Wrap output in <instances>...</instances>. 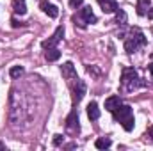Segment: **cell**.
I'll return each mask as SVG.
<instances>
[{
	"instance_id": "obj_4",
	"label": "cell",
	"mask_w": 153,
	"mask_h": 151,
	"mask_svg": "<svg viewBox=\"0 0 153 151\" xmlns=\"http://www.w3.org/2000/svg\"><path fill=\"white\" fill-rule=\"evenodd\" d=\"M139 80H141V78L137 76V71H135V70H132V68H125V70H123L121 84H123V87H125L126 91H134L137 85H141Z\"/></svg>"
},
{
	"instance_id": "obj_20",
	"label": "cell",
	"mask_w": 153,
	"mask_h": 151,
	"mask_svg": "<svg viewBox=\"0 0 153 151\" xmlns=\"http://www.w3.org/2000/svg\"><path fill=\"white\" fill-rule=\"evenodd\" d=\"M62 141H64V137H62V135H53V146H61V144H62Z\"/></svg>"
},
{
	"instance_id": "obj_15",
	"label": "cell",
	"mask_w": 153,
	"mask_h": 151,
	"mask_svg": "<svg viewBox=\"0 0 153 151\" xmlns=\"http://www.w3.org/2000/svg\"><path fill=\"white\" fill-rule=\"evenodd\" d=\"M119 105H121V100H119V96H109V98L105 100V109H107L109 112L116 110Z\"/></svg>"
},
{
	"instance_id": "obj_12",
	"label": "cell",
	"mask_w": 153,
	"mask_h": 151,
	"mask_svg": "<svg viewBox=\"0 0 153 151\" xmlns=\"http://www.w3.org/2000/svg\"><path fill=\"white\" fill-rule=\"evenodd\" d=\"M13 11H14V14L23 16V14L27 13V4H25V0H13Z\"/></svg>"
},
{
	"instance_id": "obj_10",
	"label": "cell",
	"mask_w": 153,
	"mask_h": 151,
	"mask_svg": "<svg viewBox=\"0 0 153 151\" xmlns=\"http://www.w3.org/2000/svg\"><path fill=\"white\" fill-rule=\"evenodd\" d=\"M80 16H82V20L85 21V23H96V16H94V13H93V9H91V5H87V7H84V9H80Z\"/></svg>"
},
{
	"instance_id": "obj_18",
	"label": "cell",
	"mask_w": 153,
	"mask_h": 151,
	"mask_svg": "<svg viewBox=\"0 0 153 151\" xmlns=\"http://www.w3.org/2000/svg\"><path fill=\"white\" fill-rule=\"evenodd\" d=\"M9 75H11V78H20V76L23 75V68L22 66H13L9 70Z\"/></svg>"
},
{
	"instance_id": "obj_13",
	"label": "cell",
	"mask_w": 153,
	"mask_h": 151,
	"mask_svg": "<svg viewBox=\"0 0 153 151\" xmlns=\"http://www.w3.org/2000/svg\"><path fill=\"white\" fill-rule=\"evenodd\" d=\"M150 7H152V0H137V14L139 16L148 14Z\"/></svg>"
},
{
	"instance_id": "obj_7",
	"label": "cell",
	"mask_w": 153,
	"mask_h": 151,
	"mask_svg": "<svg viewBox=\"0 0 153 151\" xmlns=\"http://www.w3.org/2000/svg\"><path fill=\"white\" fill-rule=\"evenodd\" d=\"M84 94H85V82L76 78L75 85H73V101H76V103H78V101L84 98Z\"/></svg>"
},
{
	"instance_id": "obj_19",
	"label": "cell",
	"mask_w": 153,
	"mask_h": 151,
	"mask_svg": "<svg viewBox=\"0 0 153 151\" xmlns=\"http://www.w3.org/2000/svg\"><path fill=\"white\" fill-rule=\"evenodd\" d=\"M116 21H117L119 25H125V23H126V14H125V11H121V9L116 11Z\"/></svg>"
},
{
	"instance_id": "obj_22",
	"label": "cell",
	"mask_w": 153,
	"mask_h": 151,
	"mask_svg": "<svg viewBox=\"0 0 153 151\" xmlns=\"http://www.w3.org/2000/svg\"><path fill=\"white\" fill-rule=\"evenodd\" d=\"M11 25H13L14 29H18V27H20V23H18V20H16V18H13V20H11Z\"/></svg>"
},
{
	"instance_id": "obj_14",
	"label": "cell",
	"mask_w": 153,
	"mask_h": 151,
	"mask_svg": "<svg viewBox=\"0 0 153 151\" xmlns=\"http://www.w3.org/2000/svg\"><path fill=\"white\" fill-rule=\"evenodd\" d=\"M87 115H89L91 121H96V119L100 117V109H98V103H96V101H91V103L87 105Z\"/></svg>"
},
{
	"instance_id": "obj_16",
	"label": "cell",
	"mask_w": 153,
	"mask_h": 151,
	"mask_svg": "<svg viewBox=\"0 0 153 151\" xmlns=\"http://www.w3.org/2000/svg\"><path fill=\"white\" fill-rule=\"evenodd\" d=\"M45 59H46L48 62H55V61L61 59V52H59L57 48H48V50L45 52Z\"/></svg>"
},
{
	"instance_id": "obj_2",
	"label": "cell",
	"mask_w": 153,
	"mask_h": 151,
	"mask_svg": "<svg viewBox=\"0 0 153 151\" xmlns=\"http://www.w3.org/2000/svg\"><path fill=\"white\" fill-rule=\"evenodd\" d=\"M20 94L14 89L11 91V121H13L14 128H18L20 123H23V112H25V107L22 105V96Z\"/></svg>"
},
{
	"instance_id": "obj_1",
	"label": "cell",
	"mask_w": 153,
	"mask_h": 151,
	"mask_svg": "<svg viewBox=\"0 0 153 151\" xmlns=\"http://www.w3.org/2000/svg\"><path fill=\"white\" fill-rule=\"evenodd\" d=\"M112 114H114V119L121 123V126H123L126 132H132V130H134L135 121H134V112H132V107H130V105H123V103H121L116 110H112Z\"/></svg>"
},
{
	"instance_id": "obj_23",
	"label": "cell",
	"mask_w": 153,
	"mask_h": 151,
	"mask_svg": "<svg viewBox=\"0 0 153 151\" xmlns=\"http://www.w3.org/2000/svg\"><path fill=\"white\" fill-rule=\"evenodd\" d=\"M148 18L153 20V7H150V11H148Z\"/></svg>"
},
{
	"instance_id": "obj_3",
	"label": "cell",
	"mask_w": 153,
	"mask_h": 151,
	"mask_svg": "<svg viewBox=\"0 0 153 151\" xmlns=\"http://www.w3.org/2000/svg\"><path fill=\"white\" fill-rule=\"evenodd\" d=\"M144 44H146L144 34H143L139 29H134V30H132V38H128L125 41V50H126L128 53H134L139 46H144Z\"/></svg>"
},
{
	"instance_id": "obj_21",
	"label": "cell",
	"mask_w": 153,
	"mask_h": 151,
	"mask_svg": "<svg viewBox=\"0 0 153 151\" xmlns=\"http://www.w3.org/2000/svg\"><path fill=\"white\" fill-rule=\"evenodd\" d=\"M82 2H84V0H70V5H71V7H80Z\"/></svg>"
},
{
	"instance_id": "obj_8",
	"label": "cell",
	"mask_w": 153,
	"mask_h": 151,
	"mask_svg": "<svg viewBox=\"0 0 153 151\" xmlns=\"http://www.w3.org/2000/svg\"><path fill=\"white\" fill-rule=\"evenodd\" d=\"M39 7H41L50 18H57V16H59V9H57L53 4H50L48 0H41V2H39Z\"/></svg>"
},
{
	"instance_id": "obj_17",
	"label": "cell",
	"mask_w": 153,
	"mask_h": 151,
	"mask_svg": "<svg viewBox=\"0 0 153 151\" xmlns=\"http://www.w3.org/2000/svg\"><path fill=\"white\" fill-rule=\"evenodd\" d=\"M111 139H107V137H102V139H96V142H94V146L98 148V150H107V148H111Z\"/></svg>"
},
{
	"instance_id": "obj_26",
	"label": "cell",
	"mask_w": 153,
	"mask_h": 151,
	"mask_svg": "<svg viewBox=\"0 0 153 151\" xmlns=\"http://www.w3.org/2000/svg\"><path fill=\"white\" fill-rule=\"evenodd\" d=\"M0 150H5V146H4V144H2V142H0Z\"/></svg>"
},
{
	"instance_id": "obj_5",
	"label": "cell",
	"mask_w": 153,
	"mask_h": 151,
	"mask_svg": "<svg viewBox=\"0 0 153 151\" xmlns=\"http://www.w3.org/2000/svg\"><path fill=\"white\" fill-rule=\"evenodd\" d=\"M62 36H64V27L61 25V27H57V30L53 32V36L48 39V41H43V43H41V46H43L45 50H48V48H55V44L62 39Z\"/></svg>"
},
{
	"instance_id": "obj_9",
	"label": "cell",
	"mask_w": 153,
	"mask_h": 151,
	"mask_svg": "<svg viewBox=\"0 0 153 151\" xmlns=\"http://www.w3.org/2000/svg\"><path fill=\"white\" fill-rule=\"evenodd\" d=\"M61 73H62V76H64L66 80H75L76 78V70L71 62H64V64L61 66Z\"/></svg>"
},
{
	"instance_id": "obj_27",
	"label": "cell",
	"mask_w": 153,
	"mask_h": 151,
	"mask_svg": "<svg viewBox=\"0 0 153 151\" xmlns=\"http://www.w3.org/2000/svg\"><path fill=\"white\" fill-rule=\"evenodd\" d=\"M98 2H103V0H98Z\"/></svg>"
},
{
	"instance_id": "obj_11",
	"label": "cell",
	"mask_w": 153,
	"mask_h": 151,
	"mask_svg": "<svg viewBox=\"0 0 153 151\" xmlns=\"http://www.w3.org/2000/svg\"><path fill=\"white\" fill-rule=\"evenodd\" d=\"M100 5H102V11L105 14H112V13L117 11V2L116 0H103V2H100Z\"/></svg>"
},
{
	"instance_id": "obj_25",
	"label": "cell",
	"mask_w": 153,
	"mask_h": 151,
	"mask_svg": "<svg viewBox=\"0 0 153 151\" xmlns=\"http://www.w3.org/2000/svg\"><path fill=\"white\" fill-rule=\"evenodd\" d=\"M148 68H150V73H152V75H153V62H152V64H150V66H148Z\"/></svg>"
},
{
	"instance_id": "obj_6",
	"label": "cell",
	"mask_w": 153,
	"mask_h": 151,
	"mask_svg": "<svg viewBox=\"0 0 153 151\" xmlns=\"http://www.w3.org/2000/svg\"><path fill=\"white\" fill-rule=\"evenodd\" d=\"M66 128H68V132H71V133H76V132L80 130V124H78V112H76V110H71L70 115L66 117Z\"/></svg>"
},
{
	"instance_id": "obj_24",
	"label": "cell",
	"mask_w": 153,
	"mask_h": 151,
	"mask_svg": "<svg viewBox=\"0 0 153 151\" xmlns=\"http://www.w3.org/2000/svg\"><path fill=\"white\" fill-rule=\"evenodd\" d=\"M148 135L153 139V126H150V128H148Z\"/></svg>"
}]
</instances>
